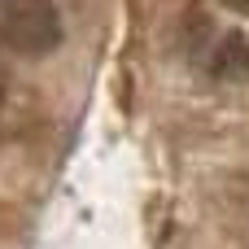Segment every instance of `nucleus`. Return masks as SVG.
<instances>
[{"label": "nucleus", "instance_id": "nucleus-4", "mask_svg": "<svg viewBox=\"0 0 249 249\" xmlns=\"http://www.w3.org/2000/svg\"><path fill=\"white\" fill-rule=\"evenodd\" d=\"M228 13H236V18H249V0H219Z\"/></svg>", "mask_w": 249, "mask_h": 249}, {"label": "nucleus", "instance_id": "nucleus-3", "mask_svg": "<svg viewBox=\"0 0 249 249\" xmlns=\"http://www.w3.org/2000/svg\"><path fill=\"white\" fill-rule=\"evenodd\" d=\"M206 35H210V18H206L201 9H188V13L179 18V35H175V44H179V53L197 57L201 44H206Z\"/></svg>", "mask_w": 249, "mask_h": 249}, {"label": "nucleus", "instance_id": "nucleus-1", "mask_svg": "<svg viewBox=\"0 0 249 249\" xmlns=\"http://www.w3.org/2000/svg\"><path fill=\"white\" fill-rule=\"evenodd\" d=\"M66 26L53 0H0V44L22 57H48L61 48Z\"/></svg>", "mask_w": 249, "mask_h": 249}, {"label": "nucleus", "instance_id": "nucleus-2", "mask_svg": "<svg viewBox=\"0 0 249 249\" xmlns=\"http://www.w3.org/2000/svg\"><path fill=\"white\" fill-rule=\"evenodd\" d=\"M210 74L219 83H245L249 79V39L241 31H228L210 53Z\"/></svg>", "mask_w": 249, "mask_h": 249}, {"label": "nucleus", "instance_id": "nucleus-5", "mask_svg": "<svg viewBox=\"0 0 249 249\" xmlns=\"http://www.w3.org/2000/svg\"><path fill=\"white\" fill-rule=\"evenodd\" d=\"M0 105H4V92H0Z\"/></svg>", "mask_w": 249, "mask_h": 249}]
</instances>
